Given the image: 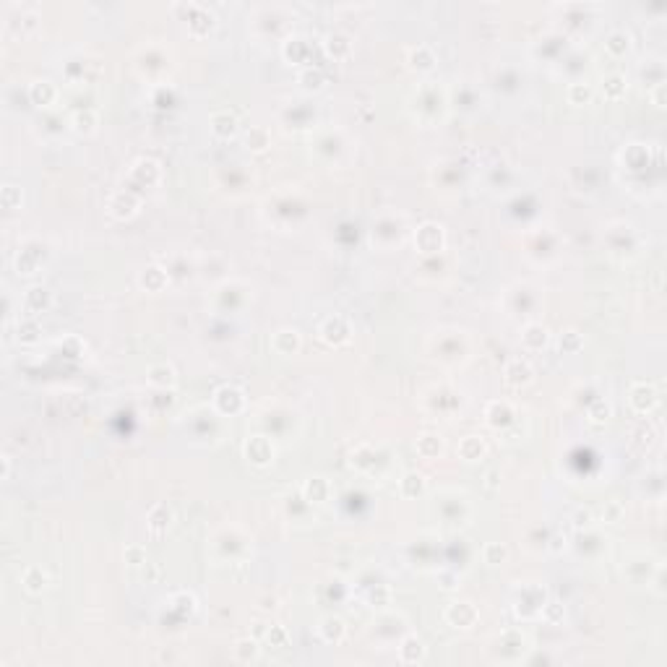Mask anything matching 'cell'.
I'll return each mask as SVG.
<instances>
[{
	"label": "cell",
	"instance_id": "obj_32",
	"mask_svg": "<svg viewBox=\"0 0 667 667\" xmlns=\"http://www.w3.org/2000/svg\"><path fill=\"white\" fill-rule=\"evenodd\" d=\"M16 331H19V341H21V344H34V341L40 339V334H42L40 321H37L34 315H24V318L19 321Z\"/></svg>",
	"mask_w": 667,
	"mask_h": 667
},
{
	"label": "cell",
	"instance_id": "obj_23",
	"mask_svg": "<svg viewBox=\"0 0 667 667\" xmlns=\"http://www.w3.org/2000/svg\"><path fill=\"white\" fill-rule=\"evenodd\" d=\"M29 97H32V102L37 107H47L55 102V97H58V89H55L53 81L47 79H37L32 81V86H29Z\"/></svg>",
	"mask_w": 667,
	"mask_h": 667
},
{
	"label": "cell",
	"instance_id": "obj_37",
	"mask_svg": "<svg viewBox=\"0 0 667 667\" xmlns=\"http://www.w3.org/2000/svg\"><path fill=\"white\" fill-rule=\"evenodd\" d=\"M623 162H626L631 170H639L649 162V149H644V144H631L623 151Z\"/></svg>",
	"mask_w": 667,
	"mask_h": 667
},
{
	"label": "cell",
	"instance_id": "obj_34",
	"mask_svg": "<svg viewBox=\"0 0 667 667\" xmlns=\"http://www.w3.org/2000/svg\"><path fill=\"white\" fill-rule=\"evenodd\" d=\"M258 654H261V649H258V639H256V636L240 639L235 644V657L240 659V662H256Z\"/></svg>",
	"mask_w": 667,
	"mask_h": 667
},
{
	"label": "cell",
	"instance_id": "obj_19",
	"mask_svg": "<svg viewBox=\"0 0 667 667\" xmlns=\"http://www.w3.org/2000/svg\"><path fill=\"white\" fill-rule=\"evenodd\" d=\"M407 63H409V68H415V71L428 73V71L435 68L438 58H435L430 45H417V47H412V50L407 53Z\"/></svg>",
	"mask_w": 667,
	"mask_h": 667
},
{
	"label": "cell",
	"instance_id": "obj_51",
	"mask_svg": "<svg viewBox=\"0 0 667 667\" xmlns=\"http://www.w3.org/2000/svg\"><path fill=\"white\" fill-rule=\"evenodd\" d=\"M665 92H667V84H665V81L654 86V92H652V102H654V107H665Z\"/></svg>",
	"mask_w": 667,
	"mask_h": 667
},
{
	"label": "cell",
	"instance_id": "obj_28",
	"mask_svg": "<svg viewBox=\"0 0 667 667\" xmlns=\"http://www.w3.org/2000/svg\"><path fill=\"white\" fill-rule=\"evenodd\" d=\"M417 454L422 459H435L444 454V438L438 433H422L417 438Z\"/></svg>",
	"mask_w": 667,
	"mask_h": 667
},
{
	"label": "cell",
	"instance_id": "obj_36",
	"mask_svg": "<svg viewBox=\"0 0 667 667\" xmlns=\"http://www.w3.org/2000/svg\"><path fill=\"white\" fill-rule=\"evenodd\" d=\"M245 146L253 149V151H266V149L271 146V136H269L266 128L256 125V128H250V131L245 133Z\"/></svg>",
	"mask_w": 667,
	"mask_h": 667
},
{
	"label": "cell",
	"instance_id": "obj_12",
	"mask_svg": "<svg viewBox=\"0 0 667 667\" xmlns=\"http://www.w3.org/2000/svg\"><path fill=\"white\" fill-rule=\"evenodd\" d=\"M50 305H53V292H50L47 287L34 284V287L27 289V295H24V311H27V315L45 313Z\"/></svg>",
	"mask_w": 667,
	"mask_h": 667
},
{
	"label": "cell",
	"instance_id": "obj_20",
	"mask_svg": "<svg viewBox=\"0 0 667 667\" xmlns=\"http://www.w3.org/2000/svg\"><path fill=\"white\" fill-rule=\"evenodd\" d=\"M318 633H321V639L326 644H339L344 639V633H347V626H344V620L339 615H324L321 626H318Z\"/></svg>",
	"mask_w": 667,
	"mask_h": 667
},
{
	"label": "cell",
	"instance_id": "obj_49",
	"mask_svg": "<svg viewBox=\"0 0 667 667\" xmlns=\"http://www.w3.org/2000/svg\"><path fill=\"white\" fill-rule=\"evenodd\" d=\"M542 615L548 618L550 623H558V620L563 618V605L561 602H545V605H542Z\"/></svg>",
	"mask_w": 667,
	"mask_h": 667
},
{
	"label": "cell",
	"instance_id": "obj_26",
	"mask_svg": "<svg viewBox=\"0 0 667 667\" xmlns=\"http://www.w3.org/2000/svg\"><path fill=\"white\" fill-rule=\"evenodd\" d=\"M485 451H487V446L480 435H464L459 441V457L464 461H477V459L485 457Z\"/></svg>",
	"mask_w": 667,
	"mask_h": 667
},
{
	"label": "cell",
	"instance_id": "obj_38",
	"mask_svg": "<svg viewBox=\"0 0 667 667\" xmlns=\"http://www.w3.org/2000/svg\"><path fill=\"white\" fill-rule=\"evenodd\" d=\"M37 21H40V16L34 14V11H21V14H16L14 19L8 21V27L19 29L21 34H29V32L37 29Z\"/></svg>",
	"mask_w": 667,
	"mask_h": 667
},
{
	"label": "cell",
	"instance_id": "obj_44",
	"mask_svg": "<svg viewBox=\"0 0 667 667\" xmlns=\"http://www.w3.org/2000/svg\"><path fill=\"white\" fill-rule=\"evenodd\" d=\"M123 561L133 566V568H144L146 566V548L144 545H128L123 550Z\"/></svg>",
	"mask_w": 667,
	"mask_h": 667
},
{
	"label": "cell",
	"instance_id": "obj_18",
	"mask_svg": "<svg viewBox=\"0 0 667 667\" xmlns=\"http://www.w3.org/2000/svg\"><path fill=\"white\" fill-rule=\"evenodd\" d=\"M425 654H428V649H425L422 639H417V636H404L399 641V659L404 665H417V662L425 659Z\"/></svg>",
	"mask_w": 667,
	"mask_h": 667
},
{
	"label": "cell",
	"instance_id": "obj_41",
	"mask_svg": "<svg viewBox=\"0 0 667 667\" xmlns=\"http://www.w3.org/2000/svg\"><path fill=\"white\" fill-rule=\"evenodd\" d=\"M587 417L592 425H605L607 417H610V404L605 399H594V404L587 409Z\"/></svg>",
	"mask_w": 667,
	"mask_h": 667
},
{
	"label": "cell",
	"instance_id": "obj_54",
	"mask_svg": "<svg viewBox=\"0 0 667 667\" xmlns=\"http://www.w3.org/2000/svg\"><path fill=\"white\" fill-rule=\"evenodd\" d=\"M146 568H149V574L144 571V579L149 581V579H157L159 574H162V568H159L157 563H146Z\"/></svg>",
	"mask_w": 667,
	"mask_h": 667
},
{
	"label": "cell",
	"instance_id": "obj_14",
	"mask_svg": "<svg viewBox=\"0 0 667 667\" xmlns=\"http://www.w3.org/2000/svg\"><path fill=\"white\" fill-rule=\"evenodd\" d=\"M503 378H506L509 386H526L529 380L535 378V370H532V365L526 360L513 357L509 365L503 367Z\"/></svg>",
	"mask_w": 667,
	"mask_h": 667
},
{
	"label": "cell",
	"instance_id": "obj_53",
	"mask_svg": "<svg viewBox=\"0 0 667 667\" xmlns=\"http://www.w3.org/2000/svg\"><path fill=\"white\" fill-rule=\"evenodd\" d=\"M8 474H11V459L3 457L0 459V480H8Z\"/></svg>",
	"mask_w": 667,
	"mask_h": 667
},
{
	"label": "cell",
	"instance_id": "obj_1",
	"mask_svg": "<svg viewBox=\"0 0 667 667\" xmlns=\"http://www.w3.org/2000/svg\"><path fill=\"white\" fill-rule=\"evenodd\" d=\"M175 11H185V21H188V29L196 34V37H204L209 34L214 24H217V16L211 14L206 5L201 3H175Z\"/></svg>",
	"mask_w": 667,
	"mask_h": 667
},
{
	"label": "cell",
	"instance_id": "obj_4",
	"mask_svg": "<svg viewBox=\"0 0 667 667\" xmlns=\"http://www.w3.org/2000/svg\"><path fill=\"white\" fill-rule=\"evenodd\" d=\"M214 409L219 412V415H224V417H232V415H237L243 407H245V393L240 391L237 386H232V383H224V386H219L217 391H214Z\"/></svg>",
	"mask_w": 667,
	"mask_h": 667
},
{
	"label": "cell",
	"instance_id": "obj_2",
	"mask_svg": "<svg viewBox=\"0 0 667 667\" xmlns=\"http://www.w3.org/2000/svg\"><path fill=\"white\" fill-rule=\"evenodd\" d=\"M45 261H47V245L42 240H27L16 253L14 263L19 274H34Z\"/></svg>",
	"mask_w": 667,
	"mask_h": 667
},
{
	"label": "cell",
	"instance_id": "obj_27",
	"mask_svg": "<svg viewBox=\"0 0 667 667\" xmlns=\"http://www.w3.org/2000/svg\"><path fill=\"white\" fill-rule=\"evenodd\" d=\"M548 339H550L548 328L542 326V324H526L522 328V344L526 350H542L548 344Z\"/></svg>",
	"mask_w": 667,
	"mask_h": 667
},
{
	"label": "cell",
	"instance_id": "obj_9",
	"mask_svg": "<svg viewBox=\"0 0 667 667\" xmlns=\"http://www.w3.org/2000/svg\"><path fill=\"white\" fill-rule=\"evenodd\" d=\"M110 214L112 217H118V219H131V217H136L138 214V209H141V198L136 196L133 191H118L115 196L110 198Z\"/></svg>",
	"mask_w": 667,
	"mask_h": 667
},
{
	"label": "cell",
	"instance_id": "obj_17",
	"mask_svg": "<svg viewBox=\"0 0 667 667\" xmlns=\"http://www.w3.org/2000/svg\"><path fill=\"white\" fill-rule=\"evenodd\" d=\"M300 331L298 328H279L274 337H271V347H274V352L279 354H295L298 350H300Z\"/></svg>",
	"mask_w": 667,
	"mask_h": 667
},
{
	"label": "cell",
	"instance_id": "obj_48",
	"mask_svg": "<svg viewBox=\"0 0 667 667\" xmlns=\"http://www.w3.org/2000/svg\"><path fill=\"white\" fill-rule=\"evenodd\" d=\"M620 516H623V506L618 503V500H610L605 509H602V519L607 524H615V522H620Z\"/></svg>",
	"mask_w": 667,
	"mask_h": 667
},
{
	"label": "cell",
	"instance_id": "obj_55",
	"mask_svg": "<svg viewBox=\"0 0 667 667\" xmlns=\"http://www.w3.org/2000/svg\"><path fill=\"white\" fill-rule=\"evenodd\" d=\"M487 487H498V472H487Z\"/></svg>",
	"mask_w": 667,
	"mask_h": 667
},
{
	"label": "cell",
	"instance_id": "obj_16",
	"mask_svg": "<svg viewBox=\"0 0 667 667\" xmlns=\"http://www.w3.org/2000/svg\"><path fill=\"white\" fill-rule=\"evenodd\" d=\"M146 380L154 389H175L178 373H175V367L170 363H154V365L149 367V373H146Z\"/></svg>",
	"mask_w": 667,
	"mask_h": 667
},
{
	"label": "cell",
	"instance_id": "obj_50",
	"mask_svg": "<svg viewBox=\"0 0 667 667\" xmlns=\"http://www.w3.org/2000/svg\"><path fill=\"white\" fill-rule=\"evenodd\" d=\"M269 641H271V646H287V631L282 626H271L269 628Z\"/></svg>",
	"mask_w": 667,
	"mask_h": 667
},
{
	"label": "cell",
	"instance_id": "obj_24",
	"mask_svg": "<svg viewBox=\"0 0 667 667\" xmlns=\"http://www.w3.org/2000/svg\"><path fill=\"white\" fill-rule=\"evenodd\" d=\"M21 581H24L27 592H32V594H42V592L47 589V584H50V576H47V571H45L42 566H29L27 571L21 574Z\"/></svg>",
	"mask_w": 667,
	"mask_h": 667
},
{
	"label": "cell",
	"instance_id": "obj_47",
	"mask_svg": "<svg viewBox=\"0 0 667 667\" xmlns=\"http://www.w3.org/2000/svg\"><path fill=\"white\" fill-rule=\"evenodd\" d=\"M370 602H373V607H383V605H389V602H391V589L383 587V584H378V587L370 592Z\"/></svg>",
	"mask_w": 667,
	"mask_h": 667
},
{
	"label": "cell",
	"instance_id": "obj_39",
	"mask_svg": "<svg viewBox=\"0 0 667 667\" xmlns=\"http://www.w3.org/2000/svg\"><path fill=\"white\" fill-rule=\"evenodd\" d=\"M0 201H3V209H19L21 204H24V193H21V188L14 183L3 185V191H0Z\"/></svg>",
	"mask_w": 667,
	"mask_h": 667
},
{
	"label": "cell",
	"instance_id": "obj_46",
	"mask_svg": "<svg viewBox=\"0 0 667 667\" xmlns=\"http://www.w3.org/2000/svg\"><path fill=\"white\" fill-rule=\"evenodd\" d=\"M485 555V563H490V566H498V563L506 561V555H509V550H506V545H500V542H487L483 550Z\"/></svg>",
	"mask_w": 667,
	"mask_h": 667
},
{
	"label": "cell",
	"instance_id": "obj_29",
	"mask_svg": "<svg viewBox=\"0 0 667 667\" xmlns=\"http://www.w3.org/2000/svg\"><path fill=\"white\" fill-rule=\"evenodd\" d=\"M605 50H607L610 55H615V58H623V55L631 50V34H628L626 29H615V32H610L607 40H605Z\"/></svg>",
	"mask_w": 667,
	"mask_h": 667
},
{
	"label": "cell",
	"instance_id": "obj_7",
	"mask_svg": "<svg viewBox=\"0 0 667 667\" xmlns=\"http://www.w3.org/2000/svg\"><path fill=\"white\" fill-rule=\"evenodd\" d=\"M128 178H131L138 188H154V185L159 183V178H162V167H159V162H154V159L141 157L133 162Z\"/></svg>",
	"mask_w": 667,
	"mask_h": 667
},
{
	"label": "cell",
	"instance_id": "obj_3",
	"mask_svg": "<svg viewBox=\"0 0 667 667\" xmlns=\"http://www.w3.org/2000/svg\"><path fill=\"white\" fill-rule=\"evenodd\" d=\"M444 243H446V232L438 222L420 224L417 232H415V245H417V250L420 253H425V256L441 253V250H444Z\"/></svg>",
	"mask_w": 667,
	"mask_h": 667
},
{
	"label": "cell",
	"instance_id": "obj_5",
	"mask_svg": "<svg viewBox=\"0 0 667 667\" xmlns=\"http://www.w3.org/2000/svg\"><path fill=\"white\" fill-rule=\"evenodd\" d=\"M243 451H245V459H248L250 464H256V467H269L276 457L274 444L266 435H250L248 441H245V446H243Z\"/></svg>",
	"mask_w": 667,
	"mask_h": 667
},
{
	"label": "cell",
	"instance_id": "obj_52",
	"mask_svg": "<svg viewBox=\"0 0 667 667\" xmlns=\"http://www.w3.org/2000/svg\"><path fill=\"white\" fill-rule=\"evenodd\" d=\"M441 581H444V584H441V587H444V589H454V587H457V581H459V579H457V576H454V574H448V571H444V574H441Z\"/></svg>",
	"mask_w": 667,
	"mask_h": 667
},
{
	"label": "cell",
	"instance_id": "obj_15",
	"mask_svg": "<svg viewBox=\"0 0 667 667\" xmlns=\"http://www.w3.org/2000/svg\"><path fill=\"white\" fill-rule=\"evenodd\" d=\"M138 284H141L146 292H162V289L170 284V271H165L162 266L151 263V266H146L144 271H141Z\"/></svg>",
	"mask_w": 667,
	"mask_h": 667
},
{
	"label": "cell",
	"instance_id": "obj_30",
	"mask_svg": "<svg viewBox=\"0 0 667 667\" xmlns=\"http://www.w3.org/2000/svg\"><path fill=\"white\" fill-rule=\"evenodd\" d=\"M302 496L308 503H324L328 498V483L324 477H308L302 485Z\"/></svg>",
	"mask_w": 667,
	"mask_h": 667
},
{
	"label": "cell",
	"instance_id": "obj_45",
	"mask_svg": "<svg viewBox=\"0 0 667 667\" xmlns=\"http://www.w3.org/2000/svg\"><path fill=\"white\" fill-rule=\"evenodd\" d=\"M558 344H561L563 352L574 354V352H579V350L584 347V339H581V334H579V331H563L561 339H558Z\"/></svg>",
	"mask_w": 667,
	"mask_h": 667
},
{
	"label": "cell",
	"instance_id": "obj_11",
	"mask_svg": "<svg viewBox=\"0 0 667 667\" xmlns=\"http://www.w3.org/2000/svg\"><path fill=\"white\" fill-rule=\"evenodd\" d=\"M485 417H487V425L496 428V430H506L516 422V412L509 402H490L487 409H485Z\"/></svg>",
	"mask_w": 667,
	"mask_h": 667
},
{
	"label": "cell",
	"instance_id": "obj_8",
	"mask_svg": "<svg viewBox=\"0 0 667 667\" xmlns=\"http://www.w3.org/2000/svg\"><path fill=\"white\" fill-rule=\"evenodd\" d=\"M628 402L631 407L639 412V415H649L657 402H659V393L654 389L652 383H633L631 386V393H628Z\"/></svg>",
	"mask_w": 667,
	"mask_h": 667
},
{
	"label": "cell",
	"instance_id": "obj_42",
	"mask_svg": "<svg viewBox=\"0 0 667 667\" xmlns=\"http://www.w3.org/2000/svg\"><path fill=\"white\" fill-rule=\"evenodd\" d=\"M300 84L308 89V92H318L321 86H324V73H321V68H305V71H300Z\"/></svg>",
	"mask_w": 667,
	"mask_h": 667
},
{
	"label": "cell",
	"instance_id": "obj_22",
	"mask_svg": "<svg viewBox=\"0 0 667 667\" xmlns=\"http://www.w3.org/2000/svg\"><path fill=\"white\" fill-rule=\"evenodd\" d=\"M172 519H175V513H172L170 506H167V503H157L154 509L149 511L146 524H149V529H151L154 535H162V532H167V529H170Z\"/></svg>",
	"mask_w": 667,
	"mask_h": 667
},
{
	"label": "cell",
	"instance_id": "obj_21",
	"mask_svg": "<svg viewBox=\"0 0 667 667\" xmlns=\"http://www.w3.org/2000/svg\"><path fill=\"white\" fill-rule=\"evenodd\" d=\"M282 55L287 58L289 63H308L311 60V42L305 37H289L282 45Z\"/></svg>",
	"mask_w": 667,
	"mask_h": 667
},
{
	"label": "cell",
	"instance_id": "obj_43",
	"mask_svg": "<svg viewBox=\"0 0 667 667\" xmlns=\"http://www.w3.org/2000/svg\"><path fill=\"white\" fill-rule=\"evenodd\" d=\"M568 102L571 105H589L592 102V86L589 84H571L568 86Z\"/></svg>",
	"mask_w": 667,
	"mask_h": 667
},
{
	"label": "cell",
	"instance_id": "obj_35",
	"mask_svg": "<svg viewBox=\"0 0 667 667\" xmlns=\"http://www.w3.org/2000/svg\"><path fill=\"white\" fill-rule=\"evenodd\" d=\"M626 89L628 84L620 73H610V76H605V81H602V92H605L607 99H620L626 94Z\"/></svg>",
	"mask_w": 667,
	"mask_h": 667
},
{
	"label": "cell",
	"instance_id": "obj_33",
	"mask_svg": "<svg viewBox=\"0 0 667 667\" xmlns=\"http://www.w3.org/2000/svg\"><path fill=\"white\" fill-rule=\"evenodd\" d=\"M97 112H92V110H79L76 115H73V120H71V125H73V131L81 133V136H89V133L97 131Z\"/></svg>",
	"mask_w": 667,
	"mask_h": 667
},
{
	"label": "cell",
	"instance_id": "obj_31",
	"mask_svg": "<svg viewBox=\"0 0 667 667\" xmlns=\"http://www.w3.org/2000/svg\"><path fill=\"white\" fill-rule=\"evenodd\" d=\"M399 490L404 498H417L425 493V477L420 472H407L404 477L399 480Z\"/></svg>",
	"mask_w": 667,
	"mask_h": 667
},
{
	"label": "cell",
	"instance_id": "obj_10",
	"mask_svg": "<svg viewBox=\"0 0 667 667\" xmlns=\"http://www.w3.org/2000/svg\"><path fill=\"white\" fill-rule=\"evenodd\" d=\"M480 618V610L472 605V602L461 600V602H451L446 607V620L451 623L454 628H472Z\"/></svg>",
	"mask_w": 667,
	"mask_h": 667
},
{
	"label": "cell",
	"instance_id": "obj_6",
	"mask_svg": "<svg viewBox=\"0 0 667 667\" xmlns=\"http://www.w3.org/2000/svg\"><path fill=\"white\" fill-rule=\"evenodd\" d=\"M350 337H352V328H350V321L344 315H328L326 321L321 324V339L331 344V347L347 344Z\"/></svg>",
	"mask_w": 667,
	"mask_h": 667
},
{
	"label": "cell",
	"instance_id": "obj_13",
	"mask_svg": "<svg viewBox=\"0 0 667 667\" xmlns=\"http://www.w3.org/2000/svg\"><path fill=\"white\" fill-rule=\"evenodd\" d=\"M237 131H240V123H237V115H232L230 110H219L211 115V133L217 138H235Z\"/></svg>",
	"mask_w": 667,
	"mask_h": 667
},
{
	"label": "cell",
	"instance_id": "obj_40",
	"mask_svg": "<svg viewBox=\"0 0 667 667\" xmlns=\"http://www.w3.org/2000/svg\"><path fill=\"white\" fill-rule=\"evenodd\" d=\"M170 605L178 610V613H183V615H191V613H196V597L191 594V592H175L170 597Z\"/></svg>",
	"mask_w": 667,
	"mask_h": 667
},
{
	"label": "cell",
	"instance_id": "obj_25",
	"mask_svg": "<svg viewBox=\"0 0 667 667\" xmlns=\"http://www.w3.org/2000/svg\"><path fill=\"white\" fill-rule=\"evenodd\" d=\"M324 50L334 60H341V58H347V55L352 53V42H350L347 34H341V32H331L326 37V42H324Z\"/></svg>",
	"mask_w": 667,
	"mask_h": 667
}]
</instances>
